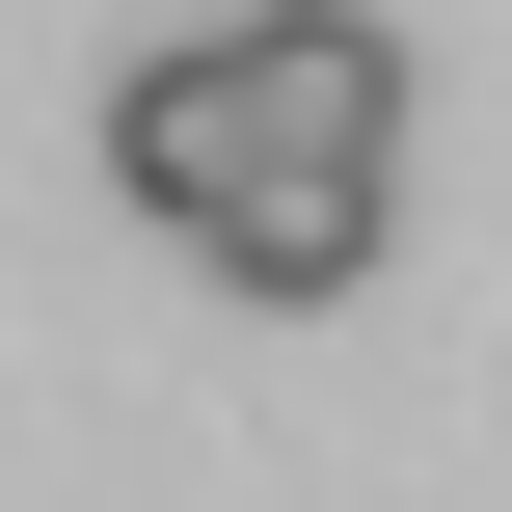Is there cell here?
<instances>
[{
	"label": "cell",
	"mask_w": 512,
	"mask_h": 512,
	"mask_svg": "<svg viewBox=\"0 0 512 512\" xmlns=\"http://www.w3.org/2000/svg\"><path fill=\"white\" fill-rule=\"evenodd\" d=\"M378 243H405V162H243V189L189 216V270H216V297H270V324L378 297Z\"/></svg>",
	"instance_id": "1"
},
{
	"label": "cell",
	"mask_w": 512,
	"mask_h": 512,
	"mask_svg": "<svg viewBox=\"0 0 512 512\" xmlns=\"http://www.w3.org/2000/svg\"><path fill=\"white\" fill-rule=\"evenodd\" d=\"M216 54H243V135L270 162H405V27L378 0H243Z\"/></svg>",
	"instance_id": "2"
},
{
	"label": "cell",
	"mask_w": 512,
	"mask_h": 512,
	"mask_svg": "<svg viewBox=\"0 0 512 512\" xmlns=\"http://www.w3.org/2000/svg\"><path fill=\"white\" fill-rule=\"evenodd\" d=\"M243 162H270V135H243V54H216V27H135V54H108V189L189 243Z\"/></svg>",
	"instance_id": "3"
}]
</instances>
